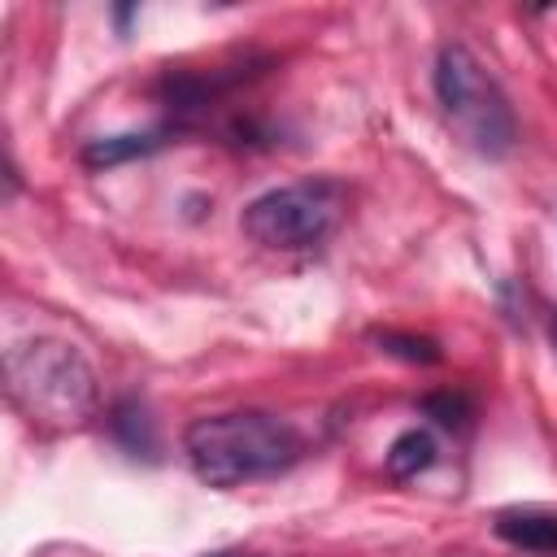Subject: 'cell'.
Returning a JSON list of instances; mask_svg holds the SVG:
<instances>
[{"label":"cell","mask_w":557,"mask_h":557,"mask_svg":"<svg viewBox=\"0 0 557 557\" xmlns=\"http://www.w3.org/2000/svg\"><path fill=\"white\" fill-rule=\"evenodd\" d=\"M4 387L13 409L44 431H74L100 405L91 361L57 335L13 339L4 348Z\"/></svg>","instance_id":"cell-1"},{"label":"cell","mask_w":557,"mask_h":557,"mask_svg":"<svg viewBox=\"0 0 557 557\" xmlns=\"http://www.w3.org/2000/svg\"><path fill=\"white\" fill-rule=\"evenodd\" d=\"M187 466L209 487H239L270 474H283L300 457V435L292 422L261 409L205 413L183 431Z\"/></svg>","instance_id":"cell-2"},{"label":"cell","mask_w":557,"mask_h":557,"mask_svg":"<svg viewBox=\"0 0 557 557\" xmlns=\"http://www.w3.org/2000/svg\"><path fill=\"white\" fill-rule=\"evenodd\" d=\"M435 100L453 131L483 157H505L513 148L518 122L496 87V78L483 70V61L466 44H444L435 57Z\"/></svg>","instance_id":"cell-3"},{"label":"cell","mask_w":557,"mask_h":557,"mask_svg":"<svg viewBox=\"0 0 557 557\" xmlns=\"http://www.w3.org/2000/svg\"><path fill=\"white\" fill-rule=\"evenodd\" d=\"M344 209H348L344 183H335V178H300V183H283V187H270L257 200H248L239 226L261 248L296 252V248L322 244L339 226Z\"/></svg>","instance_id":"cell-4"},{"label":"cell","mask_w":557,"mask_h":557,"mask_svg":"<svg viewBox=\"0 0 557 557\" xmlns=\"http://www.w3.org/2000/svg\"><path fill=\"white\" fill-rule=\"evenodd\" d=\"M496 535L527 553H557V513L553 509H500Z\"/></svg>","instance_id":"cell-5"},{"label":"cell","mask_w":557,"mask_h":557,"mask_svg":"<svg viewBox=\"0 0 557 557\" xmlns=\"http://www.w3.org/2000/svg\"><path fill=\"white\" fill-rule=\"evenodd\" d=\"M431 461H435V435H431L426 426L400 431V435L392 440V448H387V474H392V479H413V474H422Z\"/></svg>","instance_id":"cell-6"},{"label":"cell","mask_w":557,"mask_h":557,"mask_svg":"<svg viewBox=\"0 0 557 557\" xmlns=\"http://www.w3.org/2000/svg\"><path fill=\"white\" fill-rule=\"evenodd\" d=\"M109 426L113 435L131 448V453H152L157 448V435H152V418L139 400H122L113 413H109Z\"/></svg>","instance_id":"cell-7"},{"label":"cell","mask_w":557,"mask_h":557,"mask_svg":"<svg viewBox=\"0 0 557 557\" xmlns=\"http://www.w3.org/2000/svg\"><path fill=\"white\" fill-rule=\"evenodd\" d=\"M379 344H383L387 352L405 357V361H435V357H440V348H435L431 339H422V335H400V331H383V335H379Z\"/></svg>","instance_id":"cell-8"},{"label":"cell","mask_w":557,"mask_h":557,"mask_svg":"<svg viewBox=\"0 0 557 557\" xmlns=\"http://www.w3.org/2000/svg\"><path fill=\"white\" fill-rule=\"evenodd\" d=\"M426 409H431V413H435L444 426L461 422V413H466V405H461L457 396H431V400H426Z\"/></svg>","instance_id":"cell-9"},{"label":"cell","mask_w":557,"mask_h":557,"mask_svg":"<svg viewBox=\"0 0 557 557\" xmlns=\"http://www.w3.org/2000/svg\"><path fill=\"white\" fill-rule=\"evenodd\" d=\"M553 348H557V318H553Z\"/></svg>","instance_id":"cell-10"},{"label":"cell","mask_w":557,"mask_h":557,"mask_svg":"<svg viewBox=\"0 0 557 557\" xmlns=\"http://www.w3.org/2000/svg\"><path fill=\"white\" fill-rule=\"evenodd\" d=\"M213 557H231V553H213Z\"/></svg>","instance_id":"cell-11"}]
</instances>
